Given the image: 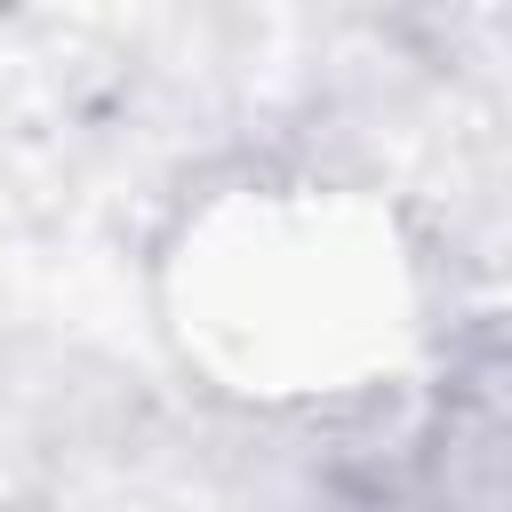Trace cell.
Returning a JSON list of instances; mask_svg holds the SVG:
<instances>
[{
	"instance_id": "cell-1",
	"label": "cell",
	"mask_w": 512,
	"mask_h": 512,
	"mask_svg": "<svg viewBox=\"0 0 512 512\" xmlns=\"http://www.w3.org/2000/svg\"><path fill=\"white\" fill-rule=\"evenodd\" d=\"M392 512H512V352L496 312L448 320L408 384Z\"/></svg>"
},
{
	"instance_id": "cell-2",
	"label": "cell",
	"mask_w": 512,
	"mask_h": 512,
	"mask_svg": "<svg viewBox=\"0 0 512 512\" xmlns=\"http://www.w3.org/2000/svg\"><path fill=\"white\" fill-rule=\"evenodd\" d=\"M0 512H48V504H0Z\"/></svg>"
}]
</instances>
